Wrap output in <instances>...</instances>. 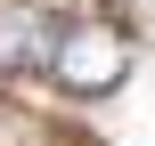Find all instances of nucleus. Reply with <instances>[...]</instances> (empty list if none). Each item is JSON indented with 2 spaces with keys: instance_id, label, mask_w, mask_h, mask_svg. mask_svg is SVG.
I'll use <instances>...</instances> for the list:
<instances>
[{
  "instance_id": "f03ea898",
  "label": "nucleus",
  "mask_w": 155,
  "mask_h": 146,
  "mask_svg": "<svg viewBox=\"0 0 155 146\" xmlns=\"http://www.w3.org/2000/svg\"><path fill=\"white\" fill-rule=\"evenodd\" d=\"M57 41H65V16H57V8L0 0V73H8V81L49 73V65H57Z\"/></svg>"
},
{
  "instance_id": "f257e3e1",
  "label": "nucleus",
  "mask_w": 155,
  "mask_h": 146,
  "mask_svg": "<svg viewBox=\"0 0 155 146\" xmlns=\"http://www.w3.org/2000/svg\"><path fill=\"white\" fill-rule=\"evenodd\" d=\"M123 73H131V33H123L114 16H74V24H65V41H57L49 81H57V89H74V98H106Z\"/></svg>"
}]
</instances>
